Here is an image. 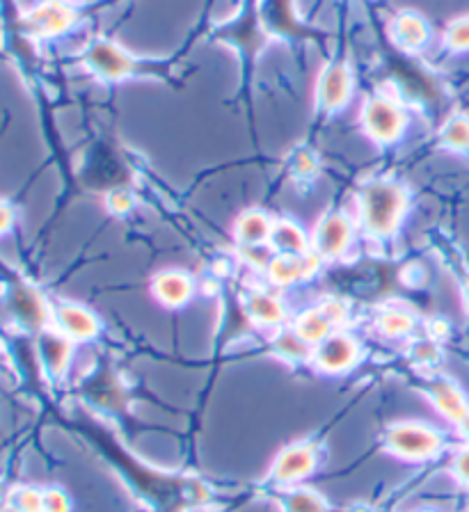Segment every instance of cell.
I'll return each mask as SVG.
<instances>
[{
  "mask_svg": "<svg viewBox=\"0 0 469 512\" xmlns=\"http://www.w3.org/2000/svg\"><path fill=\"white\" fill-rule=\"evenodd\" d=\"M405 208V195L399 186L385 181L369 183L362 192V218L369 234L385 238L394 234Z\"/></svg>",
  "mask_w": 469,
  "mask_h": 512,
  "instance_id": "obj_1",
  "label": "cell"
},
{
  "mask_svg": "<svg viewBox=\"0 0 469 512\" xmlns=\"http://www.w3.org/2000/svg\"><path fill=\"white\" fill-rule=\"evenodd\" d=\"M387 446L396 455L410 460H424L440 448V435L435 430L421 426V423H399L389 428Z\"/></svg>",
  "mask_w": 469,
  "mask_h": 512,
  "instance_id": "obj_2",
  "label": "cell"
},
{
  "mask_svg": "<svg viewBox=\"0 0 469 512\" xmlns=\"http://www.w3.org/2000/svg\"><path fill=\"white\" fill-rule=\"evenodd\" d=\"M76 19L69 0H42L26 14V28L35 37L62 35Z\"/></svg>",
  "mask_w": 469,
  "mask_h": 512,
  "instance_id": "obj_3",
  "label": "cell"
},
{
  "mask_svg": "<svg viewBox=\"0 0 469 512\" xmlns=\"http://www.w3.org/2000/svg\"><path fill=\"white\" fill-rule=\"evenodd\" d=\"M7 309L23 330H42L51 316L44 295L28 284L12 288L10 298H7Z\"/></svg>",
  "mask_w": 469,
  "mask_h": 512,
  "instance_id": "obj_4",
  "label": "cell"
},
{
  "mask_svg": "<svg viewBox=\"0 0 469 512\" xmlns=\"http://www.w3.org/2000/svg\"><path fill=\"white\" fill-rule=\"evenodd\" d=\"M364 124H367L371 138L378 142H392L401 135L403 112L392 99L376 96L364 112Z\"/></svg>",
  "mask_w": 469,
  "mask_h": 512,
  "instance_id": "obj_5",
  "label": "cell"
},
{
  "mask_svg": "<svg viewBox=\"0 0 469 512\" xmlns=\"http://www.w3.org/2000/svg\"><path fill=\"white\" fill-rule=\"evenodd\" d=\"M87 64H90L97 74L110 80L131 76L135 74V69H138V64H135L129 53H124L122 48L115 44L103 42V39L90 46V51H87Z\"/></svg>",
  "mask_w": 469,
  "mask_h": 512,
  "instance_id": "obj_6",
  "label": "cell"
},
{
  "mask_svg": "<svg viewBox=\"0 0 469 512\" xmlns=\"http://www.w3.org/2000/svg\"><path fill=\"white\" fill-rule=\"evenodd\" d=\"M55 316V325L58 330L67 336V339H90L99 332V320L92 311H87L85 307H78V304H60L58 309L53 311Z\"/></svg>",
  "mask_w": 469,
  "mask_h": 512,
  "instance_id": "obj_7",
  "label": "cell"
},
{
  "mask_svg": "<svg viewBox=\"0 0 469 512\" xmlns=\"http://www.w3.org/2000/svg\"><path fill=\"white\" fill-rule=\"evenodd\" d=\"M316 467V453L309 444H296L277 458L273 467V478L280 483H296V480L312 474Z\"/></svg>",
  "mask_w": 469,
  "mask_h": 512,
  "instance_id": "obj_8",
  "label": "cell"
},
{
  "mask_svg": "<svg viewBox=\"0 0 469 512\" xmlns=\"http://www.w3.org/2000/svg\"><path fill=\"white\" fill-rule=\"evenodd\" d=\"M39 359L51 378H60L67 371L71 359V339H67L60 330H42L37 339Z\"/></svg>",
  "mask_w": 469,
  "mask_h": 512,
  "instance_id": "obj_9",
  "label": "cell"
},
{
  "mask_svg": "<svg viewBox=\"0 0 469 512\" xmlns=\"http://www.w3.org/2000/svg\"><path fill=\"white\" fill-rule=\"evenodd\" d=\"M351 240V224L344 215H328L316 227L314 243L321 256H339L348 247Z\"/></svg>",
  "mask_w": 469,
  "mask_h": 512,
  "instance_id": "obj_10",
  "label": "cell"
},
{
  "mask_svg": "<svg viewBox=\"0 0 469 512\" xmlns=\"http://www.w3.org/2000/svg\"><path fill=\"white\" fill-rule=\"evenodd\" d=\"M316 362L323 371L337 373L344 368H351L357 362V343L348 336H328L321 341V348L316 352Z\"/></svg>",
  "mask_w": 469,
  "mask_h": 512,
  "instance_id": "obj_11",
  "label": "cell"
},
{
  "mask_svg": "<svg viewBox=\"0 0 469 512\" xmlns=\"http://www.w3.org/2000/svg\"><path fill=\"white\" fill-rule=\"evenodd\" d=\"M316 270V256L312 254H280L270 261V279L277 284H291L312 275Z\"/></svg>",
  "mask_w": 469,
  "mask_h": 512,
  "instance_id": "obj_12",
  "label": "cell"
},
{
  "mask_svg": "<svg viewBox=\"0 0 469 512\" xmlns=\"http://www.w3.org/2000/svg\"><path fill=\"white\" fill-rule=\"evenodd\" d=\"M351 94V74L346 67H330L321 76L319 96L325 110H337L346 103Z\"/></svg>",
  "mask_w": 469,
  "mask_h": 512,
  "instance_id": "obj_13",
  "label": "cell"
},
{
  "mask_svg": "<svg viewBox=\"0 0 469 512\" xmlns=\"http://www.w3.org/2000/svg\"><path fill=\"white\" fill-rule=\"evenodd\" d=\"M154 293L168 307H179V304H184L190 298L193 284H190L184 272H163V275L156 277Z\"/></svg>",
  "mask_w": 469,
  "mask_h": 512,
  "instance_id": "obj_14",
  "label": "cell"
},
{
  "mask_svg": "<svg viewBox=\"0 0 469 512\" xmlns=\"http://www.w3.org/2000/svg\"><path fill=\"white\" fill-rule=\"evenodd\" d=\"M394 37L403 48L415 51L428 42V26L415 12H403L394 19Z\"/></svg>",
  "mask_w": 469,
  "mask_h": 512,
  "instance_id": "obj_15",
  "label": "cell"
},
{
  "mask_svg": "<svg viewBox=\"0 0 469 512\" xmlns=\"http://www.w3.org/2000/svg\"><path fill=\"white\" fill-rule=\"evenodd\" d=\"M236 234L243 243L257 247L273 236V222H270L268 215H264L261 211H250L238 220Z\"/></svg>",
  "mask_w": 469,
  "mask_h": 512,
  "instance_id": "obj_16",
  "label": "cell"
},
{
  "mask_svg": "<svg viewBox=\"0 0 469 512\" xmlns=\"http://www.w3.org/2000/svg\"><path fill=\"white\" fill-rule=\"evenodd\" d=\"M332 327H337L332 323V318L325 314L323 307H316V309H309L307 314H302L298 325H296V334L302 336L307 343H316V341H323L328 339Z\"/></svg>",
  "mask_w": 469,
  "mask_h": 512,
  "instance_id": "obj_17",
  "label": "cell"
},
{
  "mask_svg": "<svg viewBox=\"0 0 469 512\" xmlns=\"http://www.w3.org/2000/svg\"><path fill=\"white\" fill-rule=\"evenodd\" d=\"M433 396H435V405L440 407V412L444 416H449L451 421H460L469 412L465 396L460 394V389L456 387V384L437 382L433 387Z\"/></svg>",
  "mask_w": 469,
  "mask_h": 512,
  "instance_id": "obj_18",
  "label": "cell"
},
{
  "mask_svg": "<svg viewBox=\"0 0 469 512\" xmlns=\"http://www.w3.org/2000/svg\"><path fill=\"white\" fill-rule=\"evenodd\" d=\"M270 240H273L284 254H305L307 250L305 234H302L298 224L286 220L273 224V236H270Z\"/></svg>",
  "mask_w": 469,
  "mask_h": 512,
  "instance_id": "obj_19",
  "label": "cell"
},
{
  "mask_svg": "<svg viewBox=\"0 0 469 512\" xmlns=\"http://www.w3.org/2000/svg\"><path fill=\"white\" fill-rule=\"evenodd\" d=\"M248 311H250V316L261 325H275L284 318V307L280 304V300L273 298V295H264V293L252 295L248 302Z\"/></svg>",
  "mask_w": 469,
  "mask_h": 512,
  "instance_id": "obj_20",
  "label": "cell"
},
{
  "mask_svg": "<svg viewBox=\"0 0 469 512\" xmlns=\"http://www.w3.org/2000/svg\"><path fill=\"white\" fill-rule=\"evenodd\" d=\"M284 512H330V506L319 492L300 487L286 494Z\"/></svg>",
  "mask_w": 469,
  "mask_h": 512,
  "instance_id": "obj_21",
  "label": "cell"
},
{
  "mask_svg": "<svg viewBox=\"0 0 469 512\" xmlns=\"http://www.w3.org/2000/svg\"><path fill=\"white\" fill-rule=\"evenodd\" d=\"M42 487L17 485L10 487V512H42Z\"/></svg>",
  "mask_w": 469,
  "mask_h": 512,
  "instance_id": "obj_22",
  "label": "cell"
},
{
  "mask_svg": "<svg viewBox=\"0 0 469 512\" xmlns=\"http://www.w3.org/2000/svg\"><path fill=\"white\" fill-rule=\"evenodd\" d=\"M442 142L451 149L469 151V117L465 115L451 117L442 128Z\"/></svg>",
  "mask_w": 469,
  "mask_h": 512,
  "instance_id": "obj_23",
  "label": "cell"
},
{
  "mask_svg": "<svg viewBox=\"0 0 469 512\" xmlns=\"http://www.w3.org/2000/svg\"><path fill=\"white\" fill-rule=\"evenodd\" d=\"M412 316L408 311H387V314L380 316V330L389 336H401L412 330Z\"/></svg>",
  "mask_w": 469,
  "mask_h": 512,
  "instance_id": "obj_24",
  "label": "cell"
},
{
  "mask_svg": "<svg viewBox=\"0 0 469 512\" xmlns=\"http://www.w3.org/2000/svg\"><path fill=\"white\" fill-rule=\"evenodd\" d=\"M42 512H71V499L62 487H44Z\"/></svg>",
  "mask_w": 469,
  "mask_h": 512,
  "instance_id": "obj_25",
  "label": "cell"
},
{
  "mask_svg": "<svg viewBox=\"0 0 469 512\" xmlns=\"http://www.w3.org/2000/svg\"><path fill=\"white\" fill-rule=\"evenodd\" d=\"M447 44L453 51H469V16L451 23L447 30Z\"/></svg>",
  "mask_w": 469,
  "mask_h": 512,
  "instance_id": "obj_26",
  "label": "cell"
},
{
  "mask_svg": "<svg viewBox=\"0 0 469 512\" xmlns=\"http://www.w3.org/2000/svg\"><path fill=\"white\" fill-rule=\"evenodd\" d=\"M277 350L289 359H305L309 355V343L298 334H286L277 343Z\"/></svg>",
  "mask_w": 469,
  "mask_h": 512,
  "instance_id": "obj_27",
  "label": "cell"
},
{
  "mask_svg": "<svg viewBox=\"0 0 469 512\" xmlns=\"http://www.w3.org/2000/svg\"><path fill=\"white\" fill-rule=\"evenodd\" d=\"M131 206H133L131 195H126L124 190L110 192V197H108V208H110V211H113V213H126V211H131Z\"/></svg>",
  "mask_w": 469,
  "mask_h": 512,
  "instance_id": "obj_28",
  "label": "cell"
},
{
  "mask_svg": "<svg viewBox=\"0 0 469 512\" xmlns=\"http://www.w3.org/2000/svg\"><path fill=\"white\" fill-rule=\"evenodd\" d=\"M453 471H456V478L460 480V483L469 487V448L458 453L456 462H453Z\"/></svg>",
  "mask_w": 469,
  "mask_h": 512,
  "instance_id": "obj_29",
  "label": "cell"
},
{
  "mask_svg": "<svg viewBox=\"0 0 469 512\" xmlns=\"http://www.w3.org/2000/svg\"><path fill=\"white\" fill-rule=\"evenodd\" d=\"M14 220H17V215H14L12 204H7L5 199H0V236H5L7 231L12 229Z\"/></svg>",
  "mask_w": 469,
  "mask_h": 512,
  "instance_id": "obj_30",
  "label": "cell"
},
{
  "mask_svg": "<svg viewBox=\"0 0 469 512\" xmlns=\"http://www.w3.org/2000/svg\"><path fill=\"white\" fill-rule=\"evenodd\" d=\"M293 170L298 174H312L316 172V160L312 154H307V151H302V154L296 158V165H293Z\"/></svg>",
  "mask_w": 469,
  "mask_h": 512,
  "instance_id": "obj_31",
  "label": "cell"
},
{
  "mask_svg": "<svg viewBox=\"0 0 469 512\" xmlns=\"http://www.w3.org/2000/svg\"><path fill=\"white\" fill-rule=\"evenodd\" d=\"M0 512H10V487L0 478Z\"/></svg>",
  "mask_w": 469,
  "mask_h": 512,
  "instance_id": "obj_32",
  "label": "cell"
},
{
  "mask_svg": "<svg viewBox=\"0 0 469 512\" xmlns=\"http://www.w3.org/2000/svg\"><path fill=\"white\" fill-rule=\"evenodd\" d=\"M458 423H460V430H463V435L469 439V412Z\"/></svg>",
  "mask_w": 469,
  "mask_h": 512,
  "instance_id": "obj_33",
  "label": "cell"
},
{
  "mask_svg": "<svg viewBox=\"0 0 469 512\" xmlns=\"http://www.w3.org/2000/svg\"><path fill=\"white\" fill-rule=\"evenodd\" d=\"M463 295H465V304H467V309H469V279L465 282V288H463Z\"/></svg>",
  "mask_w": 469,
  "mask_h": 512,
  "instance_id": "obj_34",
  "label": "cell"
},
{
  "mask_svg": "<svg viewBox=\"0 0 469 512\" xmlns=\"http://www.w3.org/2000/svg\"><path fill=\"white\" fill-rule=\"evenodd\" d=\"M353 512H367L364 508H357V510H353Z\"/></svg>",
  "mask_w": 469,
  "mask_h": 512,
  "instance_id": "obj_35",
  "label": "cell"
},
{
  "mask_svg": "<svg viewBox=\"0 0 469 512\" xmlns=\"http://www.w3.org/2000/svg\"><path fill=\"white\" fill-rule=\"evenodd\" d=\"M419 512H435V510H419Z\"/></svg>",
  "mask_w": 469,
  "mask_h": 512,
  "instance_id": "obj_36",
  "label": "cell"
}]
</instances>
